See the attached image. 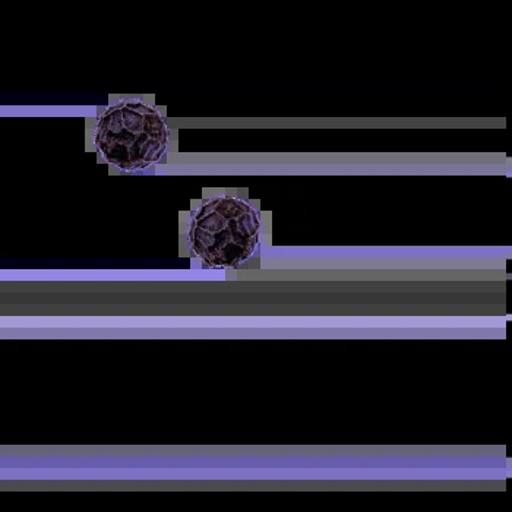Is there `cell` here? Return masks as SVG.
Masks as SVG:
<instances>
[{
    "mask_svg": "<svg viewBox=\"0 0 512 512\" xmlns=\"http://www.w3.org/2000/svg\"><path fill=\"white\" fill-rule=\"evenodd\" d=\"M167 144L169 129L163 116L139 100L113 104L97 123V150L109 163L126 172L156 164Z\"/></svg>",
    "mask_w": 512,
    "mask_h": 512,
    "instance_id": "obj_1",
    "label": "cell"
},
{
    "mask_svg": "<svg viewBox=\"0 0 512 512\" xmlns=\"http://www.w3.org/2000/svg\"><path fill=\"white\" fill-rule=\"evenodd\" d=\"M259 227L258 213L248 202L218 197L205 202L192 218L189 243L208 267H237L254 254Z\"/></svg>",
    "mask_w": 512,
    "mask_h": 512,
    "instance_id": "obj_2",
    "label": "cell"
}]
</instances>
